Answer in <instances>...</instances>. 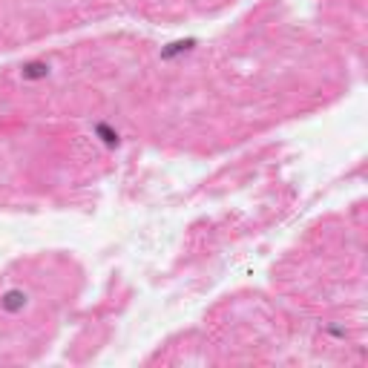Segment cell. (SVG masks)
<instances>
[{"instance_id": "obj_1", "label": "cell", "mask_w": 368, "mask_h": 368, "mask_svg": "<svg viewBox=\"0 0 368 368\" xmlns=\"http://www.w3.org/2000/svg\"><path fill=\"white\" fill-rule=\"evenodd\" d=\"M0 308H3L6 314H21L26 308V294L18 291V288H12V291H6L3 296H0Z\"/></svg>"}, {"instance_id": "obj_2", "label": "cell", "mask_w": 368, "mask_h": 368, "mask_svg": "<svg viewBox=\"0 0 368 368\" xmlns=\"http://www.w3.org/2000/svg\"><path fill=\"white\" fill-rule=\"evenodd\" d=\"M21 75H23V81H41V78L50 75V63H43V61H29V63H23Z\"/></svg>"}, {"instance_id": "obj_3", "label": "cell", "mask_w": 368, "mask_h": 368, "mask_svg": "<svg viewBox=\"0 0 368 368\" xmlns=\"http://www.w3.org/2000/svg\"><path fill=\"white\" fill-rule=\"evenodd\" d=\"M196 46V38H187V41H173V43H167L164 50H162V61H173L175 55H184V52H190Z\"/></svg>"}, {"instance_id": "obj_4", "label": "cell", "mask_w": 368, "mask_h": 368, "mask_svg": "<svg viewBox=\"0 0 368 368\" xmlns=\"http://www.w3.org/2000/svg\"><path fill=\"white\" fill-rule=\"evenodd\" d=\"M95 136H98L107 147H118V133L116 130H109L107 124H95Z\"/></svg>"}]
</instances>
